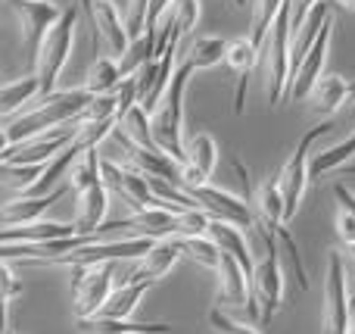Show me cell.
Returning <instances> with one entry per match:
<instances>
[{
	"mask_svg": "<svg viewBox=\"0 0 355 334\" xmlns=\"http://www.w3.org/2000/svg\"><path fill=\"white\" fill-rule=\"evenodd\" d=\"M87 100H91V94L85 87H69V91H53L50 97H41L35 110L19 116L12 125H6V141H10V147H16V144H25L37 135H47V131L75 122L87 106Z\"/></svg>",
	"mask_w": 355,
	"mask_h": 334,
	"instance_id": "6da1fadb",
	"label": "cell"
},
{
	"mask_svg": "<svg viewBox=\"0 0 355 334\" xmlns=\"http://www.w3.org/2000/svg\"><path fill=\"white\" fill-rule=\"evenodd\" d=\"M193 72L196 69L190 66V60L178 62L159 106H156V112L150 116V128H153L156 147L178 162H184V94H187V81Z\"/></svg>",
	"mask_w": 355,
	"mask_h": 334,
	"instance_id": "7a4b0ae2",
	"label": "cell"
},
{
	"mask_svg": "<svg viewBox=\"0 0 355 334\" xmlns=\"http://www.w3.org/2000/svg\"><path fill=\"white\" fill-rule=\"evenodd\" d=\"M75 25H78V10L66 6L60 22L47 31L41 50H37L35 78H37V87H41V97H50V94L56 91V78H60L62 66H66L69 53H72V44H75Z\"/></svg>",
	"mask_w": 355,
	"mask_h": 334,
	"instance_id": "3957f363",
	"label": "cell"
},
{
	"mask_svg": "<svg viewBox=\"0 0 355 334\" xmlns=\"http://www.w3.org/2000/svg\"><path fill=\"white\" fill-rule=\"evenodd\" d=\"M331 128H334L331 119H324L321 125L309 128L306 135L300 137V144H296L293 156L284 162L281 175H277V187H281V200H284V222H290V219L300 212V203H302V197H306V187H309V150H312V144L318 141V137L331 135Z\"/></svg>",
	"mask_w": 355,
	"mask_h": 334,
	"instance_id": "277c9868",
	"label": "cell"
},
{
	"mask_svg": "<svg viewBox=\"0 0 355 334\" xmlns=\"http://www.w3.org/2000/svg\"><path fill=\"white\" fill-rule=\"evenodd\" d=\"M256 228L265 237V256L256 260V266H252L250 287H252V300L262 303L259 319H262V325H268L275 319V312L284 306V266H281V250H277V241L271 237V231H265L259 222Z\"/></svg>",
	"mask_w": 355,
	"mask_h": 334,
	"instance_id": "5b68a950",
	"label": "cell"
},
{
	"mask_svg": "<svg viewBox=\"0 0 355 334\" xmlns=\"http://www.w3.org/2000/svg\"><path fill=\"white\" fill-rule=\"evenodd\" d=\"M147 237H128V241H87L81 247L60 253L53 260H44L37 266H100V262H116V260H137L150 250Z\"/></svg>",
	"mask_w": 355,
	"mask_h": 334,
	"instance_id": "8992f818",
	"label": "cell"
},
{
	"mask_svg": "<svg viewBox=\"0 0 355 334\" xmlns=\"http://www.w3.org/2000/svg\"><path fill=\"white\" fill-rule=\"evenodd\" d=\"M112 262H100V266H72V303L78 319L100 316L106 297L112 294Z\"/></svg>",
	"mask_w": 355,
	"mask_h": 334,
	"instance_id": "52a82bcc",
	"label": "cell"
},
{
	"mask_svg": "<svg viewBox=\"0 0 355 334\" xmlns=\"http://www.w3.org/2000/svg\"><path fill=\"white\" fill-rule=\"evenodd\" d=\"M352 306H349V285H346L343 256L331 250L324 275V334H349Z\"/></svg>",
	"mask_w": 355,
	"mask_h": 334,
	"instance_id": "ba28073f",
	"label": "cell"
},
{
	"mask_svg": "<svg viewBox=\"0 0 355 334\" xmlns=\"http://www.w3.org/2000/svg\"><path fill=\"white\" fill-rule=\"evenodd\" d=\"M78 131H81L78 122H69V125H62V128L47 131V135H37V137H31V141L16 144V147L6 150L3 162H12V166H44V162H50L56 153H62V150L78 137Z\"/></svg>",
	"mask_w": 355,
	"mask_h": 334,
	"instance_id": "9c48e42d",
	"label": "cell"
},
{
	"mask_svg": "<svg viewBox=\"0 0 355 334\" xmlns=\"http://www.w3.org/2000/svg\"><path fill=\"white\" fill-rule=\"evenodd\" d=\"M193 197V203L206 212L209 219H218V222H227V225H237L240 231L243 228H256V212L246 200H240L237 194L231 191H221V187H196V191H187Z\"/></svg>",
	"mask_w": 355,
	"mask_h": 334,
	"instance_id": "30bf717a",
	"label": "cell"
},
{
	"mask_svg": "<svg viewBox=\"0 0 355 334\" xmlns=\"http://www.w3.org/2000/svg\"><path fill=\"white\" fill-rule=\"evenodd\" d=\"M100 181H103V187L112 197L128 203L135 212L147 210V206H159L153 191H150V181L144 178L141 172H135V169H122V166H116V162L100 160Z\"/></svg>",
	"mask_w": 355,
	"mask_h": 334,
	"instance_id": "8fae6325",
	"label": "cell"
},
{
	"mask_svg": "<svg viewBox=\"0 0 355 334\" xmlns=\"http://www.w3.org/2000/svg\"><path fill=\"white\" fill-rule=\"evenodd\" d=\"M215 166H218V144L212 135L200 131L190 137V144L184 147V162H181V191H196L206 187L212 178Z\"/></svg>",
	"mask_w": 355,
	"mask_h": 334,
	"instance_id": "7c38bea8",
	"label": "cell"
},
{
	"mask_svg": "<svg viewBox=\"0 0 355 334\" xmlns=\"http://www.w3.org/2000/svg\"><path fill=\"white\" fill-rule=\"evenodd\" d=\"M331 35H334V19H327L321 25L315 44L309 47V53L302 56V62L296 66V72L290 75V100H309L312 87L318 85V78L324 75V62H327V50H331Z\"/></svg>",
	"mask_w": 355,
	"mask_h": 334,
	"instance_id": "4fadbf2b",
	"label": "cell"
},
{
	"mask_svg": "<svg viewBox=\"0 0 355 334\" xmlns=\"http://www.w3.org/2000/svg\"><path fill=\"white\" fill-rule=\"evenodd\" d=\"M16 12H19V22H22V35H25V53H28V62L35 66L37 50H41L47 31L60 22L62 10L53 6L50 0H16Z\"/></svg>",
	"mask_w": 355,
	"mask_h": 334,
	"instance_id": "5bb4252c",
	"label": "cell"
},
{
	"mask_svg": "<svg viewBox=\"0 0 355 334\" xmlns=\"http://www.w3.org/2000/svg\"><path fill=\"white\" fill-rule=\"evenodd\" d=\"M91 22H94L97 37L106 41L110 60H122L131 37H128V31H125V19H122V12H119V6L112 3V0H91Z\"/></svg>",
	"mask_w": 355,
	"mask_h": 334,
	"instance_id": "9a60e30c",
	"label": "cell"
},
{
	"mask_svg": "<svg viewBox=\"0 0 355 334\" xmlns=\"http://www.w3.org/2000/svg\"><path fill=\"white\" fill-rule=\"evenodd\" d=\"M175 216L178 212L166 210V206H147V210H137L135 216H128V219L103 222L100 225V231H106V228H131V231H137V237L162 241V237H175Z\"/></svg>",
	"mask_w": 355,
	"mask_h": 334,
	"instance_id": "2e32d148",
	"label": "cell"
},
{
	"mask_svg": "<svg viewBox=\"0 0 355 334\" xmlns=\"http://www.w3.org/2000/svg\"><path fill=\"white\" fill-rule=\"evenodd\" d=\"M218 300L221 303H237V306H246L252 316H259V306L252 300V287H250V275L231 260V256L221 253L218 260Z\"/></svg>",
	"mask_w": 355,
	"mask_h": 334,
	"instance_id": "e0dca14e",
	"label": "cell"
},
{
	"mask_svg": "<svg viewBox=\"0 0 355 334\" xmlns=\"http://www.w3.org/2000/svg\"><path fill=\"white\" fill-rule=\"evenodd\" d=\"M181 260V250H178V241L175 237H162V241H153L150 250L141 256V266L131 269L125 278L128 281H159L166 278L168 272L175 269V262Z\"/></svg>",
	"mask_w": 355,
	"mask_h": 334,
	"instance_id": "ac0fdd59",
	"label": "cell"
},
{
	"mask_svg": "<svg viewBox=\"0 0 355 334\" xmlns=\"http://www.w3.org/2000/svg\"><path fill=\"white\" fill-rule=\"evenodd\" d=\"M69 194V185L62 181L56 191H50L47 197H16L10 203L0 206V225L6 228H16V225H28V222H41V216L56 203L60 197Z\"/></svg>",
	"mask_w": 355,
	"mask_h": 334,
	"instance_id": "d6986e66",
	"label": "cell"
},
{
	"mask_svg": "<svg viewBox=\"0 0 355 334\" xmlns=\"http://www.w3.org/2000/svg\"><path fill=\"white\" fill-rule=\"evenodd\" d=\"M78 197V212H75V231L85 237H94L100 231V225L106 222V212H110V191L103 187V181L85 187Z\"/></svg>",
	"mask_w": 355,
	"mask_h": 334,
	"instance_id": "ffe728a7",
	"label": "cell"
},
{
	"mask_svg": "<svg viewBox=\"0 0 355 334\" xmlns=\"http://www.w3.org/2000/svg\"><path fill=\"white\" fill-rule=\"evenodd\" d=\"M225 62L231 66V72L237 75V91H234V112H243V100H246V85H250L252 69L259 66V50L250 44V37H234L227 41L225 50Z\"/></svg>",
	"mask_w": 355,
	"mask_h": 334,
	"instance_id": "44dd1931",
	"label": "cell"
},
{
	"mask_svg": "<svg viewBox=\"0 0 355 334\" xmlns=\"http://www.w3.org/2000/svg\"><path fill=\"white\" fill-rule=\"evenodd\" d=\"M206 235L215 241V247L221 250L225 256H231L234 262H237L240 269H243L246 275L252 278V266H256V253L250 250V244H246L243 231L237 228V225H227V222H218V219H209V228Z\"/></svg>",
	"mask_w": 355,
	"mask_h": 334,
	"instance_id": "7402d4cb",
	"label": "cell"
},
{
	"mask_svg": "<svg viewBox=\"0 0 355 334\" xmlns=\"http://www.w3.org/2000/svg\"><path fill=\"white\" fill-rule=\"evenodd\" d=\"M75 222H28L16 228H0V247L3 244H50L75 237Z\"/></svg>",
	"mask_w": 355,
	"mask_h": 334,
	"instance_id": "603a6c76",
	"label": "cell"
},
{
	"mask_svg": "<svg viewBox=\"0 0 355 334\" xmlns=\"http://www.w3.org/2000/svg\"><path fill=\"white\" fill-rule=\"evenodd\" d=\"M352 97H355V81L343 78V75H321L318 85H315L312 94H309L312 106L318 112H324V116L340 112L343 110V103H349Z\"/></svg>",
	"mask_w": 355,
	"mask_h": 334,
	"instance_id": "cb8c5ba5",
	"label": "cell"
},
{
	"mask_svg": "<svg viewBox=\"0 0 355 334\" xmlns=\"http://www.w3.org/2000/svg\"><path fill=\"white\" fill-rule=\"evenodd\" d=\"M150 287H153V281H125V285L112 287V294L106 297L103 310H100V319H110V322H128Z\"/></svg>",
	"mask_w": 355,
	"mask_h": 334,
	"instance_id": "d4e9b609",
	"label": "cell"
},
{
	"mask_svg": "<svg viewBox=\"0 0 355 334\" xmlns=\"http://www.w3.org/2000/svg\"><path fill=\"white\" fill-rule=\"evenodd\" d=\"M256 222L262 225L265 231L277 228L284 222V200H281V187H277V175H268L262 178V185L256 187Z\"/></svg>",
	"mask_w": 355,
	"mask_h": 334,
	"instance_id": "484cf974",
	"label": "cell"
},
{
	"mask_svg": "<svg viewBox=\"0 0 355 334\" xmlns=\"http://www.w3.org/2000/svg\"><path fill=\"white\" fill-rule=\"evenodd\" d=\"M35 97H41V87H37L35 75H22L16 81H6V85H0V116H12V112L22 110Z\"/></svg>",
	"mask_w": 355,
	"mask_h": 334,
	"instance_id": "4316f807",
	"label": "cell"
},
{
	"mask_svg": "<svg viewBox=\"0 0 355 334\" xmlns=\"http://www.w3.org/2000/svg\"><path fill=\"white\" fill-rule=\"evenodd\" d=\"M225 50H227V41L218 35H202L196 37L193 44L187 47V53H184V60H190V66L200 72V69H215L225 62ZM181 62V60H178Z\"/></svg>",
	"mask_w": 355,
	"mask_h": 334,
	"instance_id": "83f0119b",
	"label": "cell"
},
{
	"mask_svg": "<svg viewBox=\"0 0 355 334\" xmlns=\"http://www.w3.org/2000/svg\"><path fill=\"white\" fill-rule=\"evenodd\" d=\"M78 331L81 334H166L172 331V325H159V322H110V319H78Z\"/></svg>",
	"mask_w": 355,
	"mask_h": 334,
	"instance_id": "f1b7e54d",
	"label": "cell"
},
{
	"mask_svg": "<svg viewBox=\"0 0 355 334\" xmlns=\"http://www.w3.org/2000/svg\"><path fill=\"white\" fill-rule=\"evenodd\" d=\"M122 69H119V60H110V56H100L97 62H94L91 69H87V78H85V91L91 94V97H97V94H112L119 85H122Z\"/></svg>",
	"mask_w": 355,
	"mask_h": 334,
	"instance_id": "f546056e",
	"label": "cell"
},
{
	"mask_svg": "<svg viewBox=\"0 0 355 334\" xmlns=\"http://www.w3.org/2000/svg\"><path fill=\"white\" fill-rule=\"evenodd\" d=\"M66 175H69V191H75V194H81L91 185H97L100 181V150L97 147L81 150Z\"/></svg>",
	"mask_w": 355,
	"mask_h": 334,
	"instance_id": "4dcf8cb0",
	"label": "cell"
},
{
	"mask_svg": "<svg viewBox=\"0 0 355 334\" xmlns=\"http://www.w3.org/2000/svg\"><path fill=\"white\" fill-rule=\"evenodd\" d=\"M284 0H256L252 3V22H250V44L262 53V44L265 37H268L271 31V22L277 19V12H281Z\"/></svg>",
	"mask_w": 355,
	"mask_h": 334,
	"instance_id": "1f68e13d",
	"label": "cell"
},
{
	"mask_svg": "<svg viewBox=\"0 0 355 334\" xmlns=\"http://www.w3.org/2000/svg\"><path fill=\"white\" fill-rule=\"evenodd\" d=\"M119 128H122L125 135H128L131 141L137 144V147H144V150H159V147H156V141H153L150 116L144 112V106H141V103H135L122 119H119Z\"/></svg>",
	"mask_w": 355,
	"mask_h": 334,
	"instance_id": "d6a6232c",
	"label": "cell"
},
{
	"mask_svg": "<svg viewBox=\"0 0 355 334\" xmlns=\"http://www.w3.org/2000/svg\"><path fill=\"white\" fill-rule=\"evenodd\" d=\"M271 237L277 241V250L287 256V266H290V275L296 278V287H300V291H309V275H306V266H302V253H300V247H296L293 235L287 231V225L271 228Z\"/></svg>",
	"mask_w": 355,
	"mask_h": 334,
	"instance_id": "836d02e7",
	"label": "cell"
},
{
	"mask_svg": "<svg viewBox=\"0 0 355 334\" xmlns=\"http://www.w3.org/2000/svg\"><path fill=\"white\" fill-rule=\"evenodd\" d=\"M178 241V250L181 253H187L190 260H196L200 266L206 269H218V260H221V250L215 247V241L209 235H196V237H175Z\"/></svg>",
	"mask_w": 355,
	"mask_h": 334,
	"instance_id": "e575fe53",
	"label": "cell"
},
{
	"mask_svg": "<svg viewBox=\"0 0 355 334\" xmlns=\"http://www.w3.org/2000/svg\"><path fill=\"white\" fill-rule=\"evenodd\" d=\"M44 166H47V162H44ZM44 166H12V162H0V187H12V191L25 194L41 178Z\"/></svg>",
	"mask_w": 355,
	"mask_h": 334,
	"instance_id": "d590c367",
	"label": "cell"
},
{
	"mask_svg": "<svg viewBox=\"0 0 355 334\" xmlns=\"http://www.w3.org/2000/svg\"><path fill=\"white\" fill-rule=\"evenodd\" d=\"M168 6H175V0H150V3H147V19H144V41H147L153 60H156V37H159V19H162V12H166Z\"/></svg>",
	"mask_w": 355,
	"mask_h": 334,
	"instance_id": "8d00e7d4",
	"label": "cell"
},
{
	"mask_svg": "<svg viewBox=\"0 0 355 334\" xmlns=\"http://www.w3.org/2000/svg\"><path fill=\"white\" fill-rule=\"evenodd\" d=\"M209 228V216L202 210H187L175 216V237H196L206 235Z\"/></svg>",
	"mask_w": 355,
	"mask_h": 334,
	"instance_id": "74e56055",
	"label": "cell"
},
{
	"mask_svg": "<svg viewBox=\"0 0 355 334\" xmlns=\"http://www.w3.org/2000/svg\"><path fill=\"white\" fill-rule=\"evenodd\" d=\"M209 325H212L215 331H221V334H259L256 328H252V325L237 322V319H234L231 312H225L221 306L209 310Z\"/></svg>",
	"mask_w": 355,
	"mask_h": 334,
	"instance_id": "f35d334b",
	"label": "cell"
},
{
	"mask_svg": "<svg viewBox=\"0 0 355 334\" xmlns=\"http://www.w3.org/2000/svg\"><path fill=\"white\" fill-rule=\"evenodd\" d=\"M147 3L150 0H128V16H125V31L131 41L144 37V19H147Z\"/></svg>",
	"mask_w": 355,
	"mask_h": 334,
	"instance_id": "ab89813d",
	"label": "cell"
},
{
	"mask_svg": "<svg viewBox=\"0 0 355 334\" xmlns=\"http://www.w3.org/2000/svg\"><path fill=\"white\" fill-rule=\"evenodd\" d=\"M19 294H22V281L16 278V272L6 262H0V300H12Z\"/></svg>",
	"mask_w": 355,
	"mask_h": 334,
	"instance_id": "60d3db41",
	"label": "cell"
},
{
	"mask_svg": "<svg viewBox=\"0 0 355 334\" xmlns=\"http://www.w3.org/2000/svg\"><path fill=\"white\" fill-rule=\"evenodd\" d=\"M337 237L343 247H352L355 244V219H352L349 210H343V206L337 210Z\"/></svg>",
	"mask_w": 355,
	"mask_h": 334,
	"instance_id": "b9f144b4",
	"label": "cell"
},
{
	"mask_svg": "<svg viewBox=\"0 0 355 334\" xmlns=\"http://www.w3.org/2000/svg\"><path fill=\"white\" fill-rule=\"evenodd\" d=\"M315 3H321V0H290V35L300 31V25L306 22V16L312 12Z\"/></svg>",
	"mask_w": 355,
	"mask_h": 334,
	"instance_id": "7bdbcfd3",
	"label": "cell"
},
{
	"mask_svg": "<svg viewBox=\"0 0 355 334\" xmlns=\"http://www.w3.org/2000/svg\"><path fill=\"white\" fill-rule=\"evenodd\" d=\"M334 194H337V203L343 206V210H349L352 219H355V194L346 185H337V187H334Z\"/></svg>",
	"mask_w": 355,
	"mask_h": 334,
	"instance_id": "ee69618b",
	"label": "cell"
},
{
	"mask_svg": "<svg viewBox=\"0 0 355 334\" xmlns=\"http://www.w3.org/2000/svg\"><path fill=\"white\" fill-rule=\"evenodd\" d=\"M10 150V141H6V128L0 125V160H3V153Z\"/></svg>",
	"mask_w": 355,
	"mask_h": 334,
	"instance_id": "f6af8a7d",
	"label": "cell"
},
{
	"mask_svg": "<svg viewBox=\"0 0 355 334\" xmlns=\"http://www.w3.org/2000/svg\"><path fill=\"white\" fill-rule=\"evenodd\" d=\"M334 3H337L340 10H346V12H355V0H334Z\"/></svg>",
	"mask_w": 355,
	"mask_h": 334,
	"instance_id": "bcb514c9",
	"label": "cell"
},
{
	"mask_svg": "<svg viewBox=\"0 0 355 334\" xmlns=\"http://www.w3.org/2000/svg\"><path fill=\"white\" fill-rule=\"evenodd\" d=\"M346 253H349V260L355 262V244H352V247H346Z\"/></svg>",
	"mask_w": 355,
	"mask_h": 334,
	"instance_id": "7dc6e473",
	"label": "cell"
},
{
	"mask_svg": "<svg viewBox=\"0 0 355 334\" xmlns=\"http://www.w3.org/2000/svg\"><path fill=\"white\" fill-rule=\"evenodd\" d=\"M234 3H237V6H246V3H250V0H234Z\"/></svg>",
	"mask_w": 355,
	"mask_h": 334,
	"instance_id": "c3c4849f",
	"label": "cell"
},
{
	"mask_svg": "<svg viewBox=\"0 0 355 334\" xmlns=\"http://www.w3.org/2000/svg\"><path fill=\"white\" fill-rule=\"evenodd\" d=\"M349 334H355V319H352V322H349Z\"/></svg>",
	"mask_w": 355,
	"mask_h": 334,
	"instance_id": "681fc988",
	"label": "cell"
},
{
	"mask_svg": "<svg viewBox=\"0 0 355 334\" xmlns=\"http://www.w3.org/2000/svg\"><path fill=\"white\" fill-rule=\"evenodd\" d=\"M349 306H355V294H349Z\"/></svg>",
	"mask_w": 355,
	"mask_h": 334,
	"instance_id": "f907efd6",
	"label": "cell"
},
{
	"mask_svg": "<svg viewBox=\"0 0 355 334\" xmlns=\"http://www.w3.org/2000/svg\"><path fill=\"white\" fill-rule=\"evenodd\" d=\"M352 100H355V97H352Z\"/></svg>",
	"mask_w": 355,
	"mask_h": 334,
	"instance_id": "816d5d0a",
	"label": "cell"
}]
</instances>
